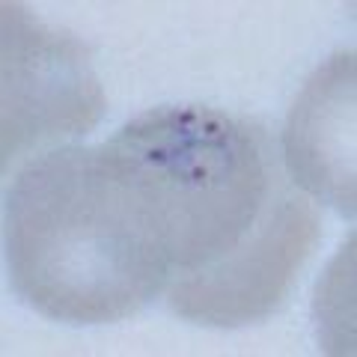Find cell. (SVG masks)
<instances>
[{"label": "cell", "mask_w": 357, "mask_h": 357, "mask_svg": "<svg viewBox=\"0 0 357 357\" xmlns=\"http://www.w3.org/2000/svg\"><path fill=\"white\" fill-rule=\"evenodd\" d=\"M6 227L18 295L51 319L119 321L170 280L137 197L102 146H69L33 161L9 191Z\"/></svg>", "instance_id": "6da1fadb"}, {"label": "cell", "mask_w": 357, "mask_h": 357, "mask_svg": "<svg viewBox=\"0 0 357 357\" xmlns=\"http://www.w3.org/2000/svg\"><path fill=\"white\" fill-rule=\"evenodd\" d=\"M105 158L146 215L170 274L244 248L268 211L274 170L250 126L211 107H158L107 140Z\"/></svg>", "instance_id": "7a4b0ae2"}, {"label": "cell", "mask_w": 357, "mask_h": 357, "mask_svg": "<svg viewBox=\"0 0 357 357\" xmlns=\"http://www.w3.org/2000/svg\"><path fill=\"white\" fill-rule=\"evenodd\" d=\"M102 110L84 45L42 27L21 3H3V167L42 140L89 131Z\"/></svg>", "instance_id": "3957f363"}, {"label": "cell", "mask_w": 357, "mask_h": 357, "mask_svg": "<svg viewBox=\"0 0 357 357\" xmlns=\"http://www.w3.org/2000/svg\"><path fill=\"white\" fill-rule=\"evenodd\" d=\"M319 238V211L304 197L271 203L253 238L218 265L170 286V307L206 325H244L268 316L292 286Z\"/></svg>", "instance_id": "277c9868"}, {"label": "cell", "mask_w": 357, "mask_h": 357, "mask_svg": "<svg viewBox=\"0 0 357 357\" xmlns=\"http://www.w3.org/2000/svg\"><path fill=\"white\" fill-rule=\"evenodd\" d=\"M354 93V51H340L304 84L283 131V158L292 178L345 218H354L357 208Z\"/></svg>", "instance_id": "5b68a950"}, {"label": "cell", "mask_w": 357, "mask_h": 357, "mask_svg": "<svg viewBox=\"0 0 357 357\" xmlns=\"http://www.w3.org/2000/svg\"><path fill=\"white\" fill-rule=\"evenodd\" d=\"M321 349L328 354H354V238L331 262L316 298Z\"/></svg>", "instance_id": "8992f818"}]
</instances>
